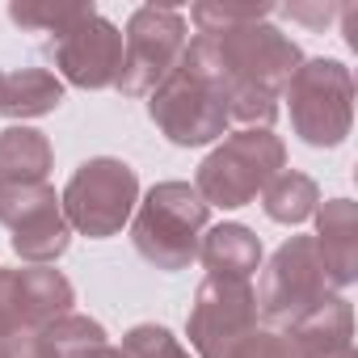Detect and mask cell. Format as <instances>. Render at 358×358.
<instances>
[{
  "label": "cell",
  "mask_w": 358,
  "mask_h": 358,
  "mask_svg": "<svg viewBox=\"0 0 358 358\" xmlns=\"http://www.w3.org/2000/svg\"><path fill=\"white\" fill-rule=\"evenodd\" d=\"M211 207L190 182H160L148 190V199L135 211L131 241L143 262H152L164 274L186 270L199 257V241L207 232Z\"/></svg>",
  "instance_id": "cell-1"
},
{
  "label": "cell",
  "mask_w": 358,
  "mask_h": 358,
  "mask_svg": "<svg viewBox=\"0 0 358 358\" xmlns=\"http://www.w3.org/2000/svg\"><path fill=\"white\" fill-rule=\"evenodd\" d=\"M287 169V148L278 135L253 127V131H236L228 135L203 164H199V194L207 207H245L253 203L274 177Z\"/></svg>",
  "instance_id": "cell-2"
},
{
  "label": "cell",
  "mask_w": 358,
  "mask_h": 358,
  "mask_svg": "<svg viewBox=\"0 0 358 358\" xmlns=\"http://www.w3.org/2000/svg\"><path fill=\"white\" fill-rule=\"evenodd\" d=\"M148 114L164 131V139L177 148H199L228 131V101L220 80L207 68H199L190 55H182V64L152 93Z\"/></svg>",
  "instance_id": "cell-3"
},
{
  "label": "cell",
  "mask_w": 358,
  "mask_h": 358,
  "mask_svg": "<svg viewBox=\"0 0 358 358\" xmlns=\"http://www.w3.org/2000/svg\"><path fill=\"white\" fill-rule=\"evenodd\" d=\"M333 291L337 287H333V278L324 270L316 236H291L270 257V266L262 270V282H257L253 299H257V312L270 324L291 329L303 316H312L324 299H333Z\"/></svg>",
  "instance_id": "cell-4"
},
{
  "label": "cell",
  "mask_w": 358,
  "mask_h": 358,
  "mask_svg": "<svg viewBox=\"0 0 358 358\" xmlns=\"http://www.w3.org/2000/svg\"><path fill=\"white\" fill-rule=\"evenodd\" d=\"M291 101V127L312 148H337L350 135L354 118V80L350 68L337 59H308L287 80Z\"/></svg>",
  "instance_id": "cell-5"
},
{
  "label": "cell",
  "mask_w": 358,
  "mask_h": 358,
  "mask_svg": "<svg viewBox=\"0 0 358 358\" xmlns=\"http://www.w3.org/2000/svg\"><path fill=\"white\" fill-rule=\"evenodd\" d=\"M135 203H139V177L127 160H114V156L85 160L72 173V182L59 199L68 228H76L93 241H106V236L122 232Z\"/></svg>",
  "instance_id": "cell-6"
},
{
  "label": "cell",
  "mask_w": 358,
  "mask_h": 358,
  "mask_svg": "<svg viewBox=\"0 0 358 358\" xmlns=\"http://www.w3.org/2000/svg\"><path fill=\"white\" fill-rule=\"evenodd\" d=\"M186 47H190V30L177 9H169V5L135 9L127 22V34H122V68H118L114 85L127 97H152L164 85V76L182 64Z\"/></svg>",
  "instance_id": "cell-7"
},
{
  "label": "cell",
  "mask_w": 358,
  "mask_h": 358,
  "mask_svg": "<svg viewBox=\"0 0 358 358\" xmlns=\"http://www.w3.org/2000/svg\"><path fill=\"white\" fill-rule=\"evenodd\" d=\"M0 224L13 232V253L30 266H51L72 241L64 207L47 182H0Z\"/></svg>",
  "instance_id": "cell-8"
},
{
  "label": "cell",
  "mask_w": 358,
  "mask_h": 358,
  "mask_svg": "<svg viewBox=\"0 0 358 358\" xmlns=\"http://www.w3.org/2000/svg\"><path fill=\"white\" fill-rule=\"evenodd\" d=\"M253 329H257V299L249 282L207 278L199 287L190 320H186V333L199 358H228Z\"/></svg>",
  "instance_id": "cell-9"
},
{
  "label": "cell",
  "mask_w": 358,
  "mask_h": 358,
  "mask_svg": "<svg viewBox=\"0 0 358 358\" xmlns=\"http://www.w3.org/2000/svg\"><path fill=\"white\" fill-rule=\"evenodd\" d=\"M55 68L76 85V89H110L122 68V34L106 17H85L68 34L51 38Z\"/></svg>",
  "instance_id": "cell-10"
},
{
  "label": "cell",
  "mask_w": 358,
  "mask_h": 358,
  "mask_svg": "<svg viewBox=\"0 0 358 358\" xmlns=\"http://www.w3.org/2000/svg\"><path fill=\"white\" fill-rule=\"evenodd\" d=\"M316 249L333 287H350L358 274V207L350 199H329L316 207Z\"/></svg>",
  "instance_id": "cell-11"
},
{
  "label": "cell",
  "mask_w": 358,
  "mask_h": 358,
  "mask_svg": "<svg viewBox=\"0 0 358 358\" xmlns=\"http://www.w3.org/2000/svg\"><path fill=\"white\" fill-rule=\"evenodd\" d=\"M72 282L51 270V266H26V270H13V308H17V320L22 329H43L59 316L72 312Z\"/></svg>",
  "instance_id": "cell-12"
},
{
  "label": "cell",
  "mask_w": 358,
  "mask_h": 358,
  "mask_svg": "<svg viewBox=\"0 0 358 358\" xmlns=\"http://www.w3.org/2000/svg\"><path fill=\"white\" fill-rule=\"evenodd\" d=\"M291 345L299 358H354V316L345 299H324L312 316L291 324Z\"/></svg>",
  "instance_id": "cell-13"
},
{
  "label": "cell",
  "mask_w": 358,
  "mask_h": 358,
  "mask_svg": "<svg viewBox=\"0 0 358 358\" xmlns=\"http://www.w3.org/2000/svg\"><path fill=\"white\" fill-rule=\"evenodd\" d=\"M199 257L211 270V278H236L249 282L262 266V241L245 224H215L199 241Z\"/></svg>",
  "instance_id": "cell-14"
},
{
  "label": "cell",
  "mask_w": 358,
  "mask_h": 358,
  "mask_svg": "<svg viewBox=\"0 0 358 358\" xmlns=\"http://www.w3.org/2000/svg\"><path fill=\"white\" fill-rule=\"evenodd\" d=\"M59 101H64V85L47 68H22V72L0 76V114L13 122L51 114L59 110Z\"/></svg>",
  "instance_id": "cell-15"
},
{
  "label": "cell",
  "mask_w": 358,
  "mask_h": 358,
  "mask_svg": "<svg viewBox=\"0 0 358 358\" xmlns=\"http://www.w3.org/2000/svg\"><path fill=\"white\" fill-rule=\"evenodd\" d=\"M51 173V143L34 127H5L0 131V182H47Z\"/></svg>",
  "instance_id": "cell-16"
},
{
  "label": "cell",
  "mask_w": 358,
  "mask_h": 358,
  "mask_svg": "<svg viewBox=\"0 0 358 358\" xmlns=\"http://www.w3.org/2000/svg\"><path fill=\"white\" fill-rule=\"evenodd\" d=\"M316 203H320V190L299 169H282L262 190V207L274 224H303L308 215H316Z\"/></svg>",
  "instance_id": "cell-17"
},
{
  "label": "cell",
  "mask_w": 358,
  "mask_h": 358,
  "mask_svg": "<svg viewBox=\"0 0 358 358\" xmlns=\"http://www.w3.org/2000/svg\"><path fill=\"white\" fill-rule=\"evenodd\" d=\"M97 9L85 5V0H68V5H51V0H38V5H9V17L26 30H43V34H68L72 26H80L85 17H93Z\"/></svg>",
  "instance_id": "cell-18"
},
{
  "label": "cell",
  "mask_w": 358,
  "mask_h": 358,
  "mask_svg": "<svg viewBox=\"0 0 358 358\" xmlns=\"http://www.w3.org/2000/svg\"><path fill=\"white\" fill-rule=\"evenodd\" d=\"M38 333L51 341V350H55L59 358H76L80 350H89V345H101V341H106V329H101L97 320H89V316H76V312H68V316H59V320L43 324Z\"/></svg>",
  "instance_id": "cell-19"
},
{
  "label": "cell",
  "mask_w": 358,
  "mask_h": 358,
  "mask_svg": "<svg viewBox=\"0 0 358 358\" xmlns=\"http://www.w3.org/2000/svg\"><path fill=\"white\" fill-rule=\"evenodd\" d=\"M270 13H274V5H211V0L190 9L199 34H224L236 26H253V22H266Z\"/></svg>",
  "instance_id": "cell-20"
},
{
  "label": "cell",
  "mask_w": 358,
  "mask_h": 358,
  "mask_svg": "<svg viewBox=\"0 0 358 358\" xmlns=\"http://www.w3.org/2000/svg\"><path fill=\"white\" fill-rule=\"evenodd\" d=\"M122 354L127 358H190V350L177 341L164 324H135L122 337Z\"/></svg>",
  "instance_id": "cell-21"
},
{
  "label": "cell",
  "mask_w": 358,
  "mask_h": 358,
  "mask_svg": "<svg viewBox=\"0 0 358 358\" xmlns=\"http://www.w3.org/2000/svg\"><path fill=\"white\" fill-rule=\"evenodd\" d=\"M9 358H59V354L51 350V341L38 329H22L13 337V345H9Z\"/></svg>",
  "instance_id": "cell-22"
},
{
  "label": "cell",
  "mask_w": 358,
  "mask_h": 358,
  "mask_svg": "<svg viewBox=\"0 0 358 358\" xmlns=\"http://www.w3.org/2000/svg\"><path fill=\"white\" fill-rule=\"evenodd\" d=\"M291 22H303V26H312V30H324L337 13H341V5H287L282 9Z\"/></svg>",
  "instance_id": "cell-23"
},
{
  "label": "cell",
  "mask_w": 358,
  "mask_h": 358,
  "mask_svg": "<svg viewBox=\"0 0 358 358\" xmlns=\"http://www.w3.org/2000/svg\"><path fill=\"white\" fill-rule=\"evenodd\" d=\"M76 358H127L122 350H114L110 341H101V345H89V350H80Z\"/></svg>",
  "instance_id": "cell-24"
},
{
  "label": "cell",
  "mask_w": 358,
  "mask_h": 358,
  "mask_svg": "<svg viewBox=\"0 0 358 358\" xmlns=\"http://www.w3.org/2000/svg\"><path fill=\"white\" fill-rule=\"evenodd\" d=\"M0 76H5V72H0Z\"/></svg>",
  "instance_id": "cell-25"
}]
</instances>
